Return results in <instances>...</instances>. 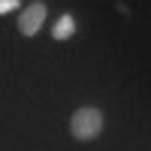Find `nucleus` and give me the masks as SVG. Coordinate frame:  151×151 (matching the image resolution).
<instances>
[{
	"mask_svg": "<svg viewBox=\"0 0 151 151\" xmlns=\"http://www.w3.org/2000/svg\"><path fill=\"white\" fill-rule=\"evenodd\" d=\"M18 6V0H0V15H6V12H12Z\"/></svg>",
	"mask_w": 151,
	"mask_h": 151,
	"instance_id": "nucleus-4",
	"label": "nucleus"
},
{
	"mask_svg": "<svg viewBox=\"0 0 151 151\" xmlns=\"http://www.w3.org/2000/svg\"><path fill=\"white\" fill-rule=\"evenodd\" d=\"M42 21H45V3H30V6H24L21 9V15H18V30L24 36H33L36 30L42 27Z\"/></svg>",
	"mask_w": 151,
	"mask_h": 151,
	"instance_id": "nucleus-2",
	"label": "nucleus"
},
{
	"mask_svg": "<svg viewBox=\"0 0 151 151\" xmlns=\"http://www.w3.org/2000/svg\"><path fill=\"white\" fill-rule=\"evenodd\" d=\"M100 130H103V115H100V109H79L76 115L70 118V133L76 136V139H94V136H100Z\"/></svg>",
	"mask_w": 151,
	"mask_h": 151,
	"instance_id": "nucleus-1",
	"label": "nucleus"
},
{
	"mask_svg": "<svg viewBox=\"0 0 151 151\" xmlns=\"http://www.w3.org/2000/svg\"><path fill=\"white\" fill-rule=\"evenodd\" d=\"M73 30H76V21L70 18V15H64L58 24H55V30H52V36L55 40H67V36H73Z\"/></svg>",
	"mask_w": 151,
	"mask_h": 151,
	"instance_id": "nucleus-3",
	"label": "nucleus"
}]
</instances>
